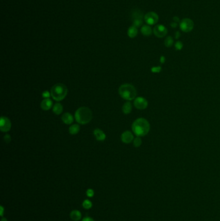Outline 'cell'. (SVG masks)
<instances>
[{
	"instance_id": "obj_7",
	"label": "cell",
	"mask_w": 220,
	"mask_h": 221,
	"mask_svg": "<svg viewBox=\"0 0 220 221\" xmlns=\"http://www.w3.org/2000/svg\"><path fill=\"white\" fill-rule=\"evenodd\" d=\"M167 32L168 30L167 28H166L165 25L162 24L155 25L154 29H153V33H154V34L156 36L159 38L165 37V36L167 34Z\"/></svg>"
},
{
	"instance_id": "obj_27",
	"label": "cell",
	"mask_w": 220,
	"mask_h": 221,
	"mask_svg": "<svg viewBox=\"0 0 220 221\" xmlns=\"http://www.w3.org/2000/svg\"><path fill=\"white\" fill-rule=\"evenodd\" d=\"M86 194H87V197H93L94 195V190L92 189H88L87 190Z\"/></svg>"
},
{
	"instance_id": "obj_30",
	"label": "cell",
	"mask_w": 220,
	"mask_h": 221,
	"mask_svg": "<svg viewBox=\"0 0 220 221\" xmlns=\"http://www.w3.org/2000/svg\"><path fill=\"white\" fill-rule=\"evenodd\" d=\"M180 36H181V33H180V31H176V32H175V34H174V37H175L176 39V40L179 39V38H180Z\"/></svg>"
},
{
	"instance_id": "obj_2",
	"label": "cell",
	"mask_w": 220,
	"mask_h": 221,
	"mask_svg": "<svg viewBox=\"0 0 220 221\" xmlns=\"http://www.w3.org/2000/svg\"><path fill=\"white\" fill-rule=\"evenodd\" d=\"M93 118V112L87 107H80L75 113V119L80 124H88L91 121Z\"/></svg>"
},
{
	"instance_id": "obj_28",
	"label": "cell",
	"mask_w": 220,
	"mask_h": 221,
	"mask_svg": "<svg viewBox=\"0 0 220 221\" xmlns=\"http://www.w3.org/2000/svg\"><path fill=\"white\" fill-rule=\"evenodd\" d=\"M50 96H51L50 92H49L47 91H45L42 93V96L43 98H49V97Z\"/></svg>"
},
{
	"instance_id": "obj_23",
	"label": "cell",
	"mask_w": 220,
	"mask_h": 221,
	"mask_svg": "<svg viewBox=\"0 0 220 221\" xmlns=\"http://www.w3.org/2000/svg\"><path fill=\"white\" fill-rule=\"evenodd\" d=\"M93 206V203L88 199H86L83 201V207L85 208L86 210H89L91 209V208Z\"/></svg>"
},
{
	"instance_id": "obj_13",
	"label": "cell",
	"mask_w": 220,
	"mask_h": 221,
	"mask_svg": "<svg viewBox=\"0 0 220 221\" xmlns=\"http://www.w3.org/2000/svg\"><path fill=\"white\" fill-rule=\"evenodd\" d=\"M94 135L98 141H104L106 138V135L100 129H96L94 131Z\"/></svg>"
},
{
	"instance_id": "obj_11",
	"label": "cell",
	"mask_w": 220,
	"mask_h": 221,
	"mask_svg": "<svg viewBox=\"0 0 220 221\" xmlns=\"http://www.w3.org/2000/svg\"><path fill=\"white\" fill-rule=\"evenodd\" d=\"M52 101L49 98H45L41 102V108L43 110H50L52 107Z\"/></svg>"
},
{
	"instance_id": "obj_33",
	"label": "cell",
	"mask_w": 220,
	"mask_h": 221,
	"mask_svg": "<svg viewBox=\"0 0 220 221\" xmlns=\"http://www.w3.org/2000/svg\"><path fill=\"white\" fill-rule=\"evenodd\" d=\"M173 22H176V23H179V22H180V20L178 16H174V17H173Z\"/></svg>"
},
{
	"instance_id": "obj_18",
	"label": "cell",
	"mask_w": 220,
	"mask_h": 221,
	"mask_svg": "<svg viewBox=\"0 0 220 221\" xmlns=\"http://www.w3.org/2000/svg\"><path fill=\"white\" fill-rule=\"evenodd\" d=\"M70 217L71 219L73 220L74 221H78L81 219V213L80 211L78 210H73L70 213Z\"/></svg>"
},
{
	"instance_id": "obj_6",
	"label": "cell",
	"mask_w": 220,
	"mask_h": 221,
	"mask_svg": "<svg viewBox=\"0 0 220 221\" xmlns=\"http://www.w3.org/2000/svg\"><path fill=\"white\" fill-rule=\"evenodd\" d=\"M144 20L147 25H154L159 20V16L155 12H149L144 16Z\"/></svg>"
},
{
	"instance_id": "obj_1",
	"label": "cell",
	"mask_w": 220,
	"mask_h": 221,
	"mask_svg": "<svg viewBox=\"0 0 220 221\" xmlns=\"http://www.w3.org/2000/svg\"><path fill=\"white\" fill-rule=\"evenodd\" d=\"M150 124L147 120L143 118H139L133 122L132 129L137 137H144L150 131Z\"/></svg>"
},
{
	"instance_id": "obj_10",
	"label": "cell",
	"mask_w": 220,
	"mask_h": 221,
	"mask_svg": "<svg viewBox=\"0 0 220 221\" xmlns=\"http://www.w3.org/2000/svg\"><path fill=\"white\" fill-rule=\"evenodd\" d=\"M134 139V135L129 131H125L121 135V140L125 144L131 143Z\"/></svg>"
},
{
	"instance_id": "obj_31",
	"label": "cell",
	"mask_w": 220,
	"mask_h": 221,
	"mask_svg": "<svg viewBox=\"0 0 220 221\" xmlns=\"http://www.w3.org/2000/svg\"><path fill=\"white\" fill-rule=\"evenodd\" d=\"M178 23H176V22H173L170 24V27L173 28V29H175V28L178 27Z\"/></svg>"
},
{
	"instance_id": "obj_9",
	"label": "cell",
	"mask_w": 220,
	"mask_h": 221,
	"mask_svg": "<svg viewBox=\"0 0 220 221\" xmlns=\"http://www.w3.org/2000/svg\"><path fill=\"white\" fill-rule=\"evenodd\" d=\"M134 105L136 109L143 110L148 107V102L144 98L137 97L134 99Z\"/></svg>"
},
{
	"instance_id": "obj_15",
	"label": "cell",
	"mask_w": 220,
	"mask_h": 221,
	"mask_svg": "<svg viewBox=\"0 0 220 221\" xmlns=\"http://www.w3.org/2000/svg\"><path fill=\"white\" fill-rule=\"evenodd\" d=\"M138 34V28L135 27L134 25L130 26L127 30V35L130 38H134L137 36Z\"/></svg>"
},
{
	"instance_id": "obj_25",
	"label": "cell",
	"mask_w": 220,
	"mask_h": 221,
	"mask_svg": "<svg viewBox=\"0 0 220 221\" xmlns=\"http://www.w3.org/2000/svg\"><path fill=\"white\" fill-rule=\"evenodd\" d=\"M174 47H175L176 50L181 51V49H182V48L183 47V44L182 42H180V41H177V42L175 43Z\"/></svg>"
},
{
	"instance_id": "obj_3",
	"label": "cell",
	"mask_w": 220,
	"mask_h": 221,
	"mask_svg": "<svg viewBox=\"0 0 220 221\" xmlns=\"http://www.w3.org/2000/svg\"><path fill=\"white\" fill-rule=\"evenodd\" d=\"M68 93V89L63 84H56L54 85L50 90L51 96L57 102L63 100Z\"/></svg>"
},
{
	"instance_id": "obj_22",
	"label": "cell",
	"mask_w": 220,
	"mask_h": 221,
	"mask_svg": "<svg viewBox=\"0 0 220 221\" xmlns=\"http://www.w3.org/2000/svg\"><path fill=\"white\" fill-rule=\"evenodd\" d=\"M142 144V140L140 137H137L133 140V145L135 148H139Z\"/></svg>"
},
{
	"instance_id": "obj_26",
	"label": "cell",
	"mask_w": 220,
	"mask_h": 221,
	"mask_svg": "<svg viewBox=\"0 0 220 221\" xmlns=\"http://www.w3.org/2000/svg\"><path fill=\"white\" fill-rule=\"evenodd\" d=\"M161 71H162V67H161L160 66L153 67L151 68L152 73H159Z\"/></svg>"
},
{
	"instance_id": "obj_19",
	"label": "cell",
	"mask_w": 220,
	"mask_h": 221,
	"mask_svg": "<svg viewBox=\"0 0 220 221\" xmlns=\"http://www.w3.org/2000/svg\"><path fill=\"white\" fill-rule=\"evenodd\" d=\"M63 107L62 106V105L60 104V103H57V104H56L54 105L52 108V111L54 112V113L57 115L61 114V113L63 112Z\"/></svg>"
},
{
	"instance_id": "obj_29",
	"label": "cell",
	"mask_w": 220,
	"mask_h": 221,
	"mask_svg": "<svg viewBox=\"0 0 220 221\" xmlns=\"http://www.w3.org/2000/svg\"><path fill=\"white\" fill-rule=\"evenodd\" d=\"M4 140L6 143H9L11 141V137L9 135H6L4 136Z\"/></svg>"
},
{
	"instance_id": "obj_21",
	"label": "cell",
	"mask_w": 220,
	"mask_h": 221,
	"mask_svg": "<svg viewBox=\"0 0 220 221\" xmlns=\"http://www.w3.org/2000/svg\"><path fill=\"white\" fill-rule=\"evenodd\" d=\"M164 44L166 47H171L174 44V40L172 36H168L165 38L164 41Z\"/></svg>"
},
{
	"instance_id": "obj_16",
	"label": "cell",
	"mask_w": 220,
	"mask_h": 221,
	"mask_svg": "<svg viewBox=\"0 0 220 221\" xmlns=\"http://www.w3.org/2000/svg\"><path fill=\"white\" fill-rule=\"evenodd\" d=\"M131 18L132 20L135 19H142L144 18L143 12L139 9L133 10L131 12Z\"/></svg>"
},
{
	"instance_id": "obj_12",
	"label": "cell",
	"mask_w": 220,
	"mask_h": 221,
	"mask_svg": "<svg viewBox=\"0 0 220 221\" xmlns=\"http://www.w3.org/2000/svg\"><path fill=\"white\" fill-rule=\"evenodd\" d=\"M141 33L145 36H150V35L152 34V33L153 32V30L152 29L150 25H143V26L141 27L140 29Z\"/></svg>"
},
{
	"instance_id": "obj_8",
	"label": "cell",
	"mask_w": 220,
	"mask_h": 221,
	"mask_svg": "<svg viewBox=\"0 0 220 221\" xmlns=\"http://www.w3.org/2000/svg\"><path fill=\"white\" fill-rule=\"evenodd\" d=\"M12 124L9 118L6 117H1L0 120V129L2 132H8L11 129Z\"/></svg>"
},
{
	"instance_id": "obj_34",
	"label": "cell",
	"mask_w": 220,
	"mask_h": 221,
	"mask_svg": "<svg viewBox=\"0 0 220 221\" xmlns=\"http://www.w3.org/2000/svg\"><path fill=\"white\" fill-rule=\"evenodd\" d=\"M165 56H161V57H160V63L163 64V63H165Z\"/></svg>"
},
{
	"instance_id": "obj_24",
	"label": "cell",
	"mask_w": 220,
	"mask_h": 221,
	"mask_svg": "<svg viewBox=\"0 0 220 221\" xmlns=\"http://www.w3.org/2000/svg\"><path fill=\"white\" fill-rule=\"evenodd\" d=\"M143 25V20L142 19H135L132 20V25H134L135 27H140Z\"/></svg>"
},
{
	"instance_id": "obj_32",
	"label": "cell",
	"mask_w": 220,
	"mask_h": 221,
	"mask_svg": "<svg viewBox=\"0 0 220 221\" xmlns=\"http://www.w3.org/2000/svg\"><path fill=\"white\" fill-rule=\"evenodd\" d=\"M82 221H94V220L92 218L87 217L83 218V220H82Z\"/></svg>"
},
{
	"instance_id": "obj_36",
	"label": "cell",
	"mask_w": 220,
	"mask_h": 221,
	"mask_svg": "<svg viewBox=\"0 0 220 221\" xmlns=\"http://www.w3.org/2000/svg\"><path fill=\"white\" fill-rule=\"evenodd\" d=\"M1 221H7V218H2Z\"/></svg>"
},
{
	"instance_id": "obj_14",
	"label": "cell",
	"mask_w": 220,
	"mask_h": 221,
	"mask_svg": "<svg viewBox=\"0 0 220 221\" xmlns=\"http://www.w3.org/2000/svg\"><path fill=\"white\" fill-rule=\"evenodd\" d=\"M61 120L65 124H71L74 121L72 115L69 113H65L61 117Z\"/></svg>"
},
{
	"instance_id": "obj_17",
	"label": "cell",
	"mask_w": 220,
	"mask_h": 221,
	"mask_svg": "<svg viewBox=\"0 0 220 221\" xmlns=\"http://www.w3.org/2000/svg\"><path fill=\"white\" fill-rule=\"evenodd\" d=\"M132 110V106L130 102H125L122 107V111L125 115H128L131 113Z\"/></svg>"
},
{
	"instance_id": "obj_20",
	"label": "cell",
	"mask_w": 220,
	"mask_h": 221,
	"mask_svg": "<svg viewBox=\"0 0 220 221\" xmlns=\"http://www.w3.org/2000/svg\"><path fill=\"white\" fill-rule=\"evenodd\" d=\"M80 127L78 124H74L70 126L68 129V131L70 135H76L80 132Z\"/></svg>"
},
{
	"instance_id": "obj_4",
	"label": "cell",
	"mask_w": 220,
	"mask_h": 221,
	"mask_svg": "<svg viewBox=\"0 0 220 221\" xmlns=\"http://www.w3.org/2000/svg\"><path fill=\"white\" fill-rule=\"evenodd\" d=\"M119 94L122 98L124 100H132L135 98L137 92L136 89L132 85L129 84H125L119 87L118 90Z\"/></svg>"
},
{
	"instance_id": "obj_35",
	"label": "cell",
	"mask_w": 220,
	"mask_h": 221,
	"mask_svg": "<svg viewBox=\"0 0 220 221\" xmlns=\"http://www.w3.org/2000/svg\"><path fill=\"white\" fill-rule=\"evenodd\" d=\"M1 215L3 216V207H1Z\"/></svg>"
},
{
	"instance_id": "obj_5",
	"label": "cell",
	"mask_w": 220,
	"mask_h": 221,
	"mask_svg": "<svg viewBox=\"0 0 220 221\" xmlns=\"http://www.w3.org/2000/svg\"><path fill=\"white\" fill-rule=\"evenodd\" d=\"M194 22L190 18H184L180 22V29L184 32H190L194 29Z\"/></svg>"
}]
</instances>
